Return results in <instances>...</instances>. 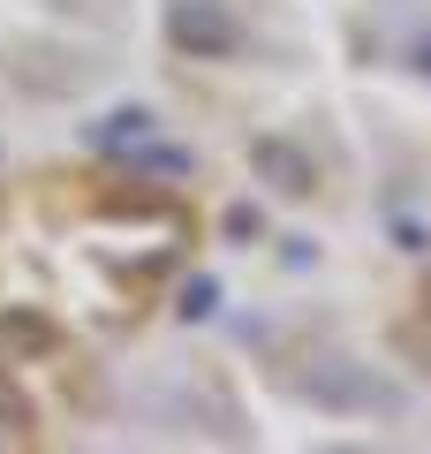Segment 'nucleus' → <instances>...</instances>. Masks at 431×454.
<instances>
[{
  "mask_svg": "<svg viewBox=\"0 0 431 454\" xmlns=\"http://www.w3.org/2000/svg\"><path fill=\"white\" fill-rule=\"evenodd\" d=\"M144 137H152V114L121 106V114H106V129H98V145H106V152H121V145H144Z\"/></svg>",
  "mask_w": 431,
  "mask_h": 454,
  "instance_id": "7ed1b4c3",
  "label": "nucleus"
},
{
  "mask_svg": "<svg viewBox=\"0 0 431 454\" xmlns=\"http://www.w3.org/2000/svg\"><path fill=\"white\" fill-rule=\"evenodd\" d=\"M424 68H431V38H424Z\"/></svg>",
  "mask_w": 431,
  "mask_h": 454,
  "instance_id": "39448f33",
  "label": "nucleus"
},
{
  "mask_svg": "<svg viewBox=\"0 0 431 454\" xmlns=\"http://www.w3.org/2000/svg\"><path fill=\"white\" fill-rule=\"evenodd\" d=\"M257 167H272L287 197H303V190H310V167L295 160V152H287V145H257Z\"/></svg>",
  "mask_w": 431,
  "mask_h": 454,
  "instance_id": "f03ea898",
  "label": "nucleus"
},
{
  "mask_svg": "<svg viewBox=\"0 0 431 454\" xmlns=\"http://www.w3.org/2000/svg\"><path fill=\"white\" fill-rule=\"evenodd\" d=\"M167 38H175L182 53L220 61V53L242 46V23L227 16V0H175V8H167Z\"/></svg>",
  "mask_w": 431,
  "mask_h": 454,
  "instance_id": "f257e3e1",
  "label": "nucleus"
},
{
  "mask_svg": "<svg viewBox=\"0 0 431 454\" xmlns=\"http://www.w3.org/2000/svg\"><path fill=\"white\" fill-rule=\"evenodd\" d=\"M212 303H220V288H212V280H197V288H190V303H182V310L197 318V310H212Z\"/></svg>",
  "mask_w": 431,
  "mask_h": 454,
  "instance_id": "20e7f679",
  "label": "nucleus"
}]
</instances>
